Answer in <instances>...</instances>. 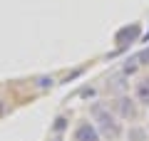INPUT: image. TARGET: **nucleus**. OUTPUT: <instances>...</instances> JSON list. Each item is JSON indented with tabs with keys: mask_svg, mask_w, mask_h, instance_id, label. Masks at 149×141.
<instances>
[{
	"mask_svg": "<svg viewBox=\"0 0 149 141\" xmlns=\"http://www.w3.org/2000/svg\"><path fill=\"white\" fill-rule=\"evenodd\" d=\"M127 37H129V42H132V40H137V37H139V25L124 27V30H119V32H117V42H124Z\"/></svg>",
	"mask_w": 149,
	"mask_h": 141,
	"instance_id": "nucleus-3",
	"label": "nucleus"
},
{
	"mask_svg": "<svg viewBox=\"0 0 149 141\" xmlns=\"http://www.w3.org/2000/svg\"><path fill=\"white\" fill-rule=\"evenodd\" d=\"M119 109H122V116H129V119L134 116V104H132V99H119Z\"/></svg>",
	"mask_w": 149,
	"mask_h": 141,
	"instance_id": "nucleus-5",
	"label": "nucleus"
},
{
	"mask_svg": "<svg viewBox=\"0 0 149 141\" xmlns=\"http://www.w3.org/2000/svg\"><path fill=\"white\" fill-rule=\"evenodd\" d=\"M137 99L149 106V79H142V82L137 84Z\"/></svg>",
	"mask_w": 149,
	"mask_h": 141,
	"instance_id": "nucleus-4",
	"label": "nucleus"
},
{
	"mask_svg": "<svg viewBox=\"0 0 149 141\" xmlns=\"http://www.w3.org/2000/svg\"><path fill=\"white\" fill-rule=\"evenodd\" d=\"M137 62H139V64H147V62H149V50H144L142 55H137Z\"/></svg>",
	"mask_w": 149,
	"mask_h": 141,
	"instance_id": "nucleus-7",
	"label": "nucleus"
},
{
	"mask_svg": "<svg viewBox=\"0 0 149 141\" xmlns=\"http://www.w3.org/2000/svg\"><path fill=\"white\" fill-rule=\"evenodd\" d=\"M95 116H97V121H100L102 134H107V136H117L119 134V124L114 121V116H109L102 106H95Z\"/></svg>",
	"mask_w": 149,
	"mask_h": 141,
	"instance_id": "nucleus-1",
	"label": "nucleus"
},
{
	"mask_svg": "<svg viewBox=\"0 0 149 141\" xmlns=\"http://www.w3.org/2000/svg\"><path fill=\"white\" fill-rule=\"evenodd\" d=\"M129 141H147V131L144 129H129Z\"/></svg>",
	"mask_w": 149,
	"mask_h": 141,
	"instance_id": "nucleus-6",
	"label": "nucleus"
},
{
	"mask_svg": "<svg viewBox=\"0 0 149 141\" xmlns=\"http://www.w3.org/2000/svg\"><path fill=\"white\" fill-rule=\"evenodd\" d=\"M74 141H100V134L92 124H80L74 131Z\"/></svg>",
	"mask_w": 149,
	"mask_h": 141,
	"instance_id": "nucleus-2",
	"label": "nucleus"
},
{
	"mask_svg": "<svg viewBox=\"0 0 149 141\" xmlns=\"http://www.w3.org/2000/svg\"><path fill=\"white\" fill-rule=\"evenodd\" d=\"M37 84H40V87H47V84H52V79H47V77H42V79H40V82H37Z\"/></svg>",
	"mask_w": 149,
	"mask_h": 141,
	"instance_id": "nucleus-8",
	"label": "nucleus"
}]
</instances>
